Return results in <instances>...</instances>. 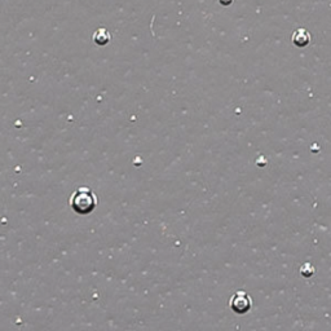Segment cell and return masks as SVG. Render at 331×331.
I'll return each instance as SVG.
<instances>
[{
  "instance_id": "7a4b0ae2",
  "label": "cell",
  "mask_w": 331,
  "mask_h": 331,
  "mask_svg": "<svg viewBox=\"0 0 331 331\" xmlns=\"http://www.w3.org/2000/svg\"><path fill=\"white\" fill-rule=\"evenodd\" d=\"M229 307L232 308V311L238 314L247 313L251 309V307H252V298L246 291L239 290L231 298Z\"/></svg>"
},
{
  "instance_id": "6da1fadb",
  "label": "cell",
  "mask_w": 331,
  "mask_h": 331,
  "mask_svg": "<svg viewBox=\"0 0 331 331\" xmlns=\"http://www.w3.org/2000/svg\"><path fill=\"white\" fill-rule=\"evenodd\" d=\"M69 205L74 212L79 215H88L97 207V194L90 187H79L70 196Z\"/></svg>"
},
{
  "instance_id": "277c9868",
  "label": "cell",
  "mask_w": 331,
  "mask_h": 331,
  "mask_svg": "<svg viewBox=\"0 0 331 331\" xmlns=\"http://www.w3.org/2000/svg\"><path fill=\"white\" fill-rule=\"evenodd\" d=\"M110 39H112V35H110V32L107 31L105 27H98L92 35L93 43L97 44V46L100 47L106 46V44L110 42Z\"/></svg>"
},
{
  "instance_id": "8992f818",
  "label": "cell",
  "mask_w": 331,
  "mask_h": 331,
  "mask_svg": "<svg viewBox=\"0 0 331 331\" xmlns=\"http://www.w3.org/2000/svg\"><path fill=\"white\" fill-rule=\"evenodd\" d=\"M217 2H219V4H222L223 7H229L233 4L234 0H217Z\"/></svg>"
},
{
  "instance_id": "3957f363",
  "label": "cell",
  "mask_w": 331,
  "mask_h": 331,
  "mask_svg": "<svg viewBox=\"0 0 331 331\" xmlns=\"http://www.w3.org/2000/svg\"><path fill=\"white\" fill-rule=\"evenodd\" d=\"M291 39H292V43H294L295 46L299 47V48H303V47H307L311 43V34H309L308 30L298 29L294 31Z\"/></svg>"
},
{
  "instance_id": "5b68a950",
  "label": "cell",
  "mask_w": 331,
  "mask_h": 331,
  "mask_svg": "<svg viewBox=\"0 0 331 331\" xmlns=\"http://www.w3.org/2000/svg\"><path fill=\"white\" fill-rule=\"evenodd\" d=\"M300 273H302L303 277H312L314 273H316V268H314V265H312L311 263H305V264L302 265V268H300Z\"/></svg>"
}]
</instances>
